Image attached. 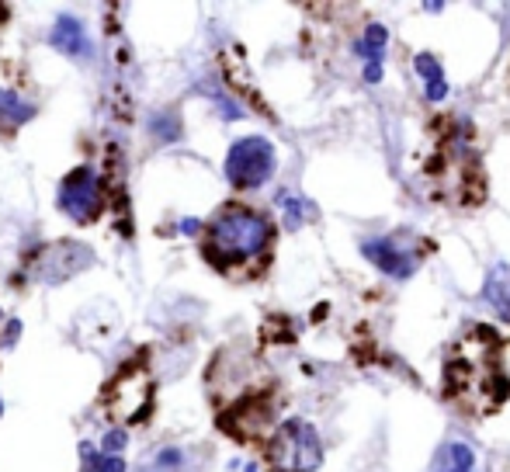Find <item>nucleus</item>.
<instances>
[{
    "instance_id": "f257e3e1",
    "label": "nucleus",
    "mask_w": 510,
    "mask_h": 472,
    "mask_svg": "<svg viewBox=\"0 0 510 472\" xmlns=\"http://www.w3.org/2000/svg\"><path fill=\"white\" fill-rule=\"evenodd\" d=\"M444 396L465 414H489L510 396V379L504 371V344L493 330L476 327L448 347Z\"/></svg>"
},
{
    "instance_id": "f03ea898",
    "label": "nucleus",
    "mask_w": 510,
    "mask_h": 472,
    "mask_svg": "<svg viewBox=\"0 0 510 472\" xmlns=\"http://www.w3.org/2000/svg\"><path fill=\"white\" fill-rule=\"evenodd\" d=\"M274 230L261 212L246 205H222L205 226L202 254L222 275H236L268 257Z\"/></svg>"
},
{
    "instance_id": "7ed1b4c3",
    "label": "nucleus",
    "mask_w": 510,
    "mask_h": 472,
    "mask_svg": "<svg viewBox=\"0 0 510 472\" xmlns=\"http://www.w3.org/2000/svg\"><path fill=\"white\" fill-rule=\"evenodd\" d=\"M268 462L274 472H313L323 462L320 434L309 420H285L268 441Z\"/></svg>"
},
{
    "instance_id": "20e7f679",
    "label": "nucleus",
    "mask_w": 510,
    "mask_h": 472,
    "mask_svg": "<svg viewBox=\"0 0 510 472\" xmlns=\"http://www.w3.org/2000/svg\"><path fill=\"white\" fill-rule=\"evenodd\" d=\"M278 153L264 135H243L226 153V181L233 188H261L274 174Z\"/></svg>"
},
{
    "instance_id": "39448f33",
    "label": "nucleus",
    "mask_w": 510,
    "mask_h": 472,
    "mask_svg": "<svg viewBox=\"0 0 510 472\" xmlns=\"http://www.w3.org/2000/svg\"><path fill=\"white\" fill-rule=\"evenodd\" d=\"M59 209L77 222H94L105 209V188L94 167H77L59 184Z\"/></svg>"
},
{
    "instance_id": "423d86ee",
    "label": "nucleus",
    "mask_w": 510,
    "mask_h": 472,
    "mask_svg": "<svg viewBox=\"0 0 510 472\" xmlns=\"http://www.w3.org/2000/svg\"><path fill=\"white\" fill-rule=\"evenodd\" d=\"M361 254L368 261L382 267L385 275L392 278H410L417 271V254L406 250L396 236H372V240H361Z\"/></svg>"
},
{
    "instance_id": "0eeeda50",
    "label": "nucleus",
    "mask_w": 510,
    "mask_h": 472,
    "mask_svg": "<svg viewBox=\"0 0 510 472\" xmlns=\"http://www.w3.org/2000/svg\"><path fill=\"white\" fill-rule=\"evenodd\" d=\"M49 42H53L63 56H73V59H90V53H94L83 21L70 18V14H59V18H56L53 31H49Z\"/></svg>"
},
{
    "instance_id": "6e6552de",
    "label": "nucleus",
    "mask_w": 510,
    "mask_h": 472,
    "mask_svg": "<svg viewBox=\"0 0 510 472\" xmlns=\"http://www.w3.org/2000/svg\"><path fill=\"white\" fill-rule=\"evenodd\" d=\"M483 299L500 316L510 319V264H493V267H489L486 285H483Z\"/></svg>"
},
{
    "instance_id": "1a4fd4ad",
    "label": "nucleus",
    "mask_w": 510,
    "mask_h": 472,
    "mask_svg": "<svg viewBox=\"0 0 510 472\" xmlns=\"http://www.w3.org/2000/svg\"><path fill=\"white\" fill-rule=\"evenodd\" d=\"M31 118H35V108L28 105V101H21L18 94H11V91L0 87V132L21 129Z\"/></svg>"
},
{
    "instance_id": "9d476101",
    "label": "nucleus",
    "mask_w": 510,
    "mask_h": 472,
    "mask_svg": "<svg viewBox=\"0 0 510 472\" xmlns=\"http://www.w3.org/2000/svg\"><path fill=\"white\" fill-rule=\"evenodd\" d=\"M434 472H476V451L462 441H452L437 451Z\"/></svg>"
},
{
    "instance_id": "9b49d317",
    "label": "nucleus",
    "mask_w": 510,
    "mask_h": 472,
    "mask_svg": "<svg viewBox=\"0 0 510 472\" xmlns=\"http://www.w3.org/2000/svg\"><path fill=\"white\" fill-rule=\"evenodd\" d=\"M278 209L285 215V230H298V226H306L316 215V209L306 198H298L296 191H278Z\"/></svg>"
},
{
    "instance_id": "f8f14e48",
    "label": "nucleus",
    "mask_w": 510,
    "mask_h": 472,
    "mask_svg": "<svg viewBox=\"0 0 510 472\" xmlns=\"http://www.w3.org/2000/svg\"><path fill=\"white\" fill-rule=\"evenodd\" d=\"M83 455V472H125V458L122 455H108V451H94V445H80Z\"/></svg>"
},
{
    "instance_id": "ddd939ff",
    "label": "nucleus",
    "mask_w": 510,
    "mask_h": 472,
    "mask_svg": "<svg viewBox=\"0 0 510 472\" xmlns=\"http://www.w3.org/2000/svg\"><path fill=\"white\" fill-rule=\"evenodd\" d=\"M385 39H389V35H385V28L372 21V25H368V31H365V42L358 46V53L365 56L368 63H382V53H385Z\"/></svg>"
},
{
    "instance_id": "4468645a",
    "label": "nucleus",
    "mask_w": 510,
    "mask_h": 472,
    "mask_svg": "<svg viewBox=\"0 0 510 472\" xmlns=\"http://www.w3.org/2000/svg\"><path fill=\"white\" fill-rule=\"evenodd\" d=\"M413 66H417L420 80H427V87H437V83H444V77H441V63H437V59H434L430 53H420L417 59H413Z\"/></svg>"
},
{
    "instance_id": "2eb2a0df",
    "label": "nucleus",
    "mask_w": 510,
    "mask_h": 472,
    "mask_svg": "<svg viewBox=\"0 0 510 472\" xmlns=\"http://www.w3.org/2000/svg\"><path fill=\"white\" fill-rule=\"evenodd\" d=\"M181 448H163L160 455H157V469H174V466H181Z\"/></svg>"
},
{
    "instance_id": "dca6fc26",
    "label": "nucleus",
    "mask_w": 510,
    "mask_h": 472,
    "mask_svg": "<svg viewBox=\"0 0 510 472\" xmlns=\"http://www.w3.org/2000/svg\"><path fill=\"white\" fill-rule=\"evenodd\" d=\"M215 105L222 111V118H243V108H236L229 98H215Z\"/></svg>"
},
{
    "instance_id": "f3484780",
    "label": "nucleus",
    "mask_w": 510,
    "mask_h": 472,
    "mask_svg": "<svg viewBox=\"0 0 510 472\" xmlns=\"http://www.w3.org/2000/svg\"><path fill=\"white\" fill-rule=\"evenodd\" d=\"M125 441H129V438H125L122 431H111V434H108V438H105V448H108V455H115V451H122V448H125Z\"/></svg>"
},
{
    "instance_id": "a211bd4d",
    "label": "nucleus",
    "mask_w": 510,
    "mask_h": 472,
    "mask_svg": "<svg viewBox=\"0 0 510 472\" xmlns=\"http://www.w3.org/2000/svg\"><path fill=\"white\" fill-rule=\"evenodd\" d=\"M365 80H368V83H378V80H382V63H365Z\"/></svg>"
},
{
    "instance_id": "6ab92c4d",
    "label": "nucleus",
    "mask_w": 510,
    "mask_h": 472,
    "mask_svg": "<svg viewBox=\"0 0 510 472\" xmlns=\"http://www.w3.org/2000/svg\"><path fill=\"white\" fill-rule=\"evenodd\" d=\"M177 230H181V233H188V236H194L198 230H202V222H198V219H181V222H177Z\"/></svg>"
}]
</instances>
